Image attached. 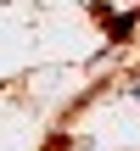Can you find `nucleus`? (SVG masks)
<instances>
[{
  "label": "nucleus",
  "instance_id": "obj_1",
  "mask_svg": "<svg viewBox=\"0 0 140 151\" xmlns=\"http://www.w3.org/2000/svg\"><path fill=\"white\" fill-rule=\"evenodd\" d=\"M135 95H140V90H135Z\"/></svg>",
  "mask_w": 140,
  "mask_h": 151
}]
</instances>
